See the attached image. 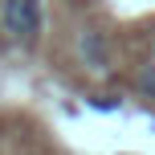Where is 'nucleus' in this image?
<instances>
[{"label":"nucleus","mask_w":155,"mask_h":155,"mask_svg":"<svg viewBox=\"0 0 155 155\" xmlns=\"http://www.w3.org/2000/svg\"><path fill=\"white\" fill-rule=\"evenodd\" d=\"M90 106H94V110H114V106H118V102H114V98H94V102H90Z\"/></svg>","instance_id":"obj_4"},{"label":"nucleus","mask_w":155,"mask_h":155,"mask_svg":"<svg viewBox=\"0 0 155 155\" xmlns=\"http://www.w3.org/2000/svg\"><path fill=\"white\" fill-rule=\"evenodd\" d=\"M0 21H4V33L12 45L33 49L41 37V25H45V12H41V0H4Z\"/></svg>","instance_id":"obj_1"},{"label":"nucleus","mask_w":155,"mask_h":155,"mask_svg":"<svg viewBox=\"0 0 155 155\" xmlns=\"http://www.w3.org/2000/svg\"><path fill=\"white\" fill-rule=\"evenodd\" d=\"M78 53H82V61L90 65V70H98V74L110 70V49H106V37H102L98 29H86L82 37H78Z\"/></svg>","instance_id":"obj_2"},{"label":"nucleus","mask_w":155,"mask_h":155,"mask_svg":"<svg viewBox=\"0 0 155 155\" xmlns=\"http://www.w3.org/2000/svg\"><path fill=\"white\" fill-rule=\"evenodd\" d=\"M135 90H139V98L155 102V61H147L139 74H135Z\"/></svg>","instance_id":"obj_3"}]
</instances>
